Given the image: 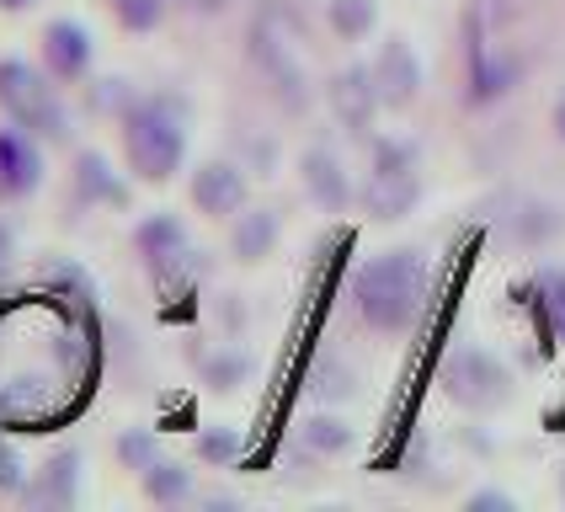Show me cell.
<instances>
[{
  "mask_svg": "<svg viewBox=\"0 0 565 512\" xmlns=\"http://www.w3.org/2000/svg\"><path fill=\"white\" fill-rule=\"evenodd\" d=\"M352 299H358V316L369 331H384V337L411 331V320L422 316V299H427L422 252H384L374 262H363L352 278Z\"/></svg>",
  "mask_w": 565,
  "mask_h": 512,
  "instance_id": "obj_1",
  "label": "cell"
},
{
  "mask_svg": "<svg viewBox=\"0 0 565 512\" xmlns=\"http://www.w3.org/2000/svg\"><path fill=\"white\" fill-rule=\"evenodd\" d=\"M124 156L139 182H171L188 160V128L171 96H139L124 113Z\"/></svg>",
  "mask_w": 565,
  "mask_h": 512,
  "instance_id": "obj_2",
  "label": "cell"
},
{
  "mask_svg": "<svg viewBox=\"0 0 565 512\" xmlns=\"http://www.w3.org/2000/svg\"><path fill=\"white\" fill-rule=\"evenodd\" d=\"M252 60L262 75L273 81L282 107H305L310 102V70H305V38H299V17L288 6H262L252 22Z\"/></svg>",
  "mask_w": 565,
  "mask_h": 512,
  "instance_id": "obj_3",
  "label": "cell"
},
{
  "mask_svg": "<svg viewBox=\"0 0 565 512\" xmlns=\"http://www.w3.org/2000/svg\"><path fill=\"white\" fill-rule=\"evenodd\" d=\"M0 113L11 124H22L38 139H64V107L60 92L49 86L43 70L22 60H0Z\"/></svg>",
  "mask_w": 565,
  "mask_h": 512,
  "instance_id": "obj_4",
  "label": "cell"
},
{
  "mask_svg": "<svg viewBox=\"0 0 565 512\" xmlns=\"http://www.w3.org/2000/svg\"><path fill=\"white\" fill-rule=\"evenodd\" d=\"M443 390H448V401L465 406V412H497V406H507V395H512V374H507L491 352L459 348L443 363Z\"/></svg>",
  "mask_w": 565,
  "mask_h": 512,
  "instance_id": "obj_5",
  "label": "cell"
},
{
  "mask_svg": "<svg viewBox=\"0 0 565 512\" xmlns=\"http://www.w3.org/2000/svg\"><path fill=\"white\" fill-rule=\"evenodd\" d=\"M134 246H139L145 262H150V273H156L160 284H182V278H188L192 252H188V230H182V220H171V214L145 220L134 230Z\"/></svg>",
  "mask_w": 565,
  "mask_h": 512,
  "instance_id": "obj_6",
  "label": "cell"
},
{
  "mask_svg": "<svg viewBox=\"0 0 565 512\" xmlns=\"http://www.w3.org/2000/svg\"><path fill=\"white\" fill-rule=\"evenodd\" d=\"M326 102H331V113H337V124L347 134H369L379 118V86H374V70L369 64H347L331 75V86H326Z\"/></svg>",
  "mask_w": 565,
  "mask_h": 512,
  "instance_id": "obj_7",
  "label": "cell"
},
{
  "mask_svg": "<svg viewBox=\"0 0 565 512\" xmlns=\"http://www.w3.org/2000/svg\"><path fill=\"white\" fill-rule=\"evenodd\" d=\"M369 70H374L379 102H384L390 113H406L411 102L422 96V60H416V49H411L406 38H390Z\"/></svg>",
  "mask_w": 565,
  "mask_h": 512,
  "instance_id": "obj_8",
  "label": "cell"
},
{
  "mask_svg": "<svg viewBox=\"0 0 565 512\" xmlns=\"http://www.w3.org/2000/svg\"><path fill=\"white\" fill-rule=\"evenodd\" d=\"M43 188V150L22 124L0 128V198H32Z\"/></svg>",
  "mask_w": 565,
  "mask_h": 512,
  "instance_id": "obj_9",
  "label": "cell"
},
{
  "mask_svg": "<svg viewBox=\"0 0 565 512\" xmlns=\"http://www.w3.org/2000/svg\"><path fill=\"white\" fill-rule=\"evenodd\" d=\"M416 198H422V177H416V166H374V171H369V182H363V209H369L374 220H384V224L406 220L411 209H416Z\"/></svg>",
  "mask_w": 565,
  "mask_h": 512,
  "instance_id": "obj_10",
  "label": "cell"
},
{
  "mask_svg": "<svg viewBox=\"0 0 565 512\" xmlns=\"http://www.w3.org/2000/svg\"><path fill=\"white\" fill-rule=\"evenodd\" d=\"M192 203H198V214H209V220L241 214V209H246V177H241V166H230V160L198 166V171H192Z\"/></svg>",
  "mask_w": 565,
  "mask_h": 512,
  "instance_id": "obj_11",
  "label": "cell"
},
{
  "mask_svg": "<svg viewBox=\"0 0 565 512\" xmlns=\"http://www.w3.org/2000/svg\"><path fill=\"white\" fill-rule=\"evenodd\" d=\"M43 64H49V75L64 81V86H75V81H86V70H92V32L81 28V22H49L43 28Z\"/></svg>",
  "mask_w": 565,
  "mask_h": 512,
  "instance_id": "obj_12",
  "label": "cell"
},
{
  "mask_svg": "<svg viewBox=\"0 0 565 512\" xmlns=\"http://www.w3.org/2000/svg\"><path fill=\"white\" fill-rule=\"evenodd\" d=\"M299 177H305V192H310L315 203L326 209V214H342L347 203H352V182H347L342 160L331 156V150H305V160H299Z\"/></svg>",
  "mask_w": 565,
  "mask_h": 512,
  "instance_id": "obj_13",
  "label": "cell"
},
{
  "mask_svg": "<svg viewBox=\"0 0 565 512\" xmlns=\"http://www.w3.org/2000/svg\"><path fill=\"white\" fill-rule=\"evenodd\" d=\"M75 198H81V203L128 209V188L118 182V171L96 156V150H81V156H75Z\"/></svg>",
  "mask_w": 565,
  "mask_h": 512,
  "instance_id": "obj_14",
  "label": "cell"
},
{
  "mask_svg": "<svg viewBox=\"0 0 565 512\" xmlns=\"http://www.w3.org/2000/svg\"><path fill=\"white\" fill-rule=\"evenodd\" d=\"M518 81V64L512 60H497L480 38L470 43V102H497V96L512 92Z\"/></svg>",
  "mask_w": 565,
  "mask_h": 512,
  "instance_id": "obj_15",
  "label": "cell"
},
{
  "mask_svg": "<svg viewBox=\"0 0 565 512\" xmlns=\"http://www.w3.org/2000/svg\"><path fill=\"white\" fill-rule=\"evenodd\" d=\"M278 246V214L273 209H241L235 235H230V252L241 262H262V256Z\"/></svg>",
  "mask_w": 565,
  "mask_h": 512,
  "instance_id": "obj_16",
  "label": "cell"
},
{
  "mask_svg": "<svg viewBox=\"0 0 565 512\" xmlns=\"http://www.w3.org/2000/svg\"><path fill=\"white\" fill-rule=\"evenodd\" d=\"M326 22L342 43H358L379 28V0H326Z\"/></svg>",
  "mask_w": 565,
  "mask_h": 512,
  "instance_id": "obj_17",
  "label": "cell"
},
{
  "mask_svg": "<svg viewBox=\"0 0 565 512\" xmlns=\"http://www.w3.org/2000/svg\"><path fill=\"white\" fill-rule=\"evenodd\" d=\"M534 305H539V320L550 326V337H555V342H565V267L539 273Z\"/></svg>",
  "mask_w": 565,
  "mask_h": 512,
  "instance_id": "obj_18",
  "label": "cell"
},
{
  "mask_svg": "<svg viewBox=\"0 0 565 512\" xmlns=\"http://www.w3.org/2000/svg\"><path fill=\"white\" fill-rule=\"evenodd\" d=\"M145 497H150V502H182V497H192V476L182 465L156 459V465L145 470Z\"/></svg>",
  "mask_w": 565,
  "mask_h": 512,
  "instance_id": "obj_19",
  "label": "cell"
},
{
  "mask_svg": "<svg viewBox=\"0 0 565 512\" xmlns=\"http://www.w3.org/2000/svg\"><path fill=\"white\" fill-rule=\"evenodd\" d=\"M299 438H305L310 454H347V448H352V427L337 422V416H310Z\"/></svg>",
  "mask_w": 565,
  "mask_h": 512,
  "instance_id": "obj_20",
  "label": "cell"
},
{
  "mask_svg": "<svg viewBox=\"0 0 565 512\" xmlns=\"http://www.w3.org/2000/svg\"><path fill=\"white\" fill-rule=\"evenodd\" d=\"M107 6H113L118 28H128V32H156L171 0H107Z\"/></svg>",
  "mask_w": 565,
  "mask_h": 512,
  "instance_id": "obj_21",
  "label": "cell"
},
{
  "mask_svg": "<svg viewBox=\"0 0 565 512\" xmlns=\"http://www.w3.org/2000/svg\"><path fill=\"white\" fill-rule=\"evenodd\" d=\"M198 459L203 465H235L241 459V438L230 427H209V433H198Z\"/></svg>",
  "mask_w": 565,
  "mask_h": 512,
  "instance_id": "obj_22",
  "label": "cell"
},
{
  "mask_svg": "<svg viewBox=\"0 0 565 512\" xmlns=\"http://www.w3.org/2000/svg\"><path fill=\"white\" fill-rule=\"evenodd\" d=\"M203 374H209L214 390H235V384L252 374V358H246V352H224V358H209V363H203Z\"/></svg>",
  "mask_w": 565,
  "mask_h": 512,
  "instance_id": "obj_23",
  "label": "cell"
},
{
  "mask_svg": "<svg viewBox=\"0 0 565 512\" xmlns=\"http://www.w3.org/2000/svg\"><path fill=\"white\" fill-rule=\"evenodd\" d=\"M118 459H124L128 470H139V476H145V470L156 465V438H150V433H128L124 444H118Z\"/></svg>",
  "mask_w": 565,
  "mask_h": 512,
  "instance_id": "obj_24",
  "label": "cell"
},
{
  "mask_svg": "<svg viewBox=\"0 0 565 512\" xmlns=\"http://www.w3.org/2000/svg\"><path fill=\"white\" fill-rule=\"evenodd\" d=\"M92 102L102 107V113H118V118H124L139 96L128 92V81H96V96H92Z\"/></svg>",
  "mask_w": 565,
  "mask_h": 512,
  "instance_id": "obj_25",
  "label": "cell"
},
{
  "mask_svg": "<svg viewBox=\"0 0 565 512\" xmlns=\"http://www.w3.org/2000/svg\"><path fill=\"white\" fill-rule=\"evenodd\" d=\"M315 395H331V401H342V395H352V380H347L342 369H331V363H320L315 369V384H310Z\"/></svg>",
  "mask_w": 565,
  "mask_h": 512,
  "instance_id": "obj_26",
  "label": "cell"
},
{
  "mask_svg": "<svg viewBox=\"0 0 565 512\" xmlns=\"http://www.w3.org/2000/svg\"><path fill=\"white\" fill-rule=\"evenodd\" d=\"M470 512H512V497L507 491H475Z\"/></svg>",
  "mask_w": 565,
  "mask_h": 512,
  "instance_id": "obj_27",
  "label": "cell"
},
{
  "mask_svg": "<svg viewBox=\"0 0 565 512\" xmlns=\"http://www.w3.org/2000/svg\"><path fill=\"white\" fill-rule=\"evenodd\" d=\"M171 6H182V11H192V17H220L230 0H171Z\"/></svg>",
  "mask_w": 565,
  "mask_h": 512,
  "instance_id": "obj_28",
  "label": "cell"
},
{
  "mask_svg": "<svg viewBox=\"0 0 565 512\" xmlns=\"http://www.w3.org/2000/svg\"><path fill=\"white\" fill-rule=\"evenodd\" d=\"M6 262H11V230L0 224V267H6Z\"/></svg>",
  "mask_w": 565,
  "mask_h": 512,
  "instance_id": "obj_29",
  "label": "cell"
},
{
  "mask_svg": "<svg viewBox=\"0 0 565 512\" xmlns=\"http://www.w3.org/2000/svg\"><path fill=\"white\" fill-rule=\"evenodd\" d=\"M32 0H0V11H28Z\"/></svg>",
  "mask_w": 565,
  "mask_h": 512,
  "instance_id": "obj_30",
  "label": "cell"
},
{
  "mask_svg": "<svg viewBox=\"0 0 565 512\" xmlns=\"http://www.w3.org/2000/svg\"><path fill=\"white\" fill-rule=\"evenodd\" d=\"M555 134H561V139H565V102H561V107H555Z\"/></svg>",
  "mask_w": 565,
  "mask_h": 512,
  "instance_id": "obj_31",
  "label": "cell"
},
{
  "mask_svg": "<svg viewBox=\"0 0 565 512\" xmlns=\"http://www.w3.org/2000/svg\"><path fill=\"white\" fill-rule=\"evenodd\" d=\"M561 491H565V476H561Z\"/></svg>",
  "mask_w": 565,
  "mask_h": 512,
  "instance_id": "obj_32",
  "label": "cell"
}]
</instances>
